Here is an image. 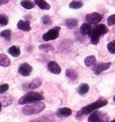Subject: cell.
Returning <instances> with one entry per match:
<instances>
[{
  "instance_id": "obj_1",
  "label": "cell",
  "mask_w": 115,
  "mask_h": 122,
  "mask_svg": "<svg viewBox=\"0 0 115 122\" xmlns=\"http://www.w3.org/2000/svg\"><path fill=\"white\" fill-rule=\"evenodd\" d=\"M108 32V28L104 24H98L96 25L94 29L91 30V31L89 32V38H90V41L92 44H98L100 40V37L102 35L106 34Z\"/></svg>"
},
{
  "instance_id": "obj_2",
  "label": "cell",
  "mask_w": 115,
  "mask_h": 122,
  "mask_svg": "<svg viewBox=\"0 0 115 122\" xmlns=\"http://www.w3.org/2000/svg\"><path fill=\"white\" fill-rule=\"evenodd\" d=\"M44 109H45V104L43 102H41V101H38V102H34L29 105H25L23 108V113L28 115V116L37 114L43 111Z\"/></svg>"
},
{
  "instance_id": "obj_3",
  "label": "cell",
  "mask_w": 115,
  "mask_h": 122,
  "mask_svg": "<svg viewBox=\"0 0 115 122\" xmlns=\"http://www.w3.org/2000/svg\"><path fill=\"white\" fill-rule=\"evenodd\" d=\"M108 102L107 101H102V100H99L97 102H94L91 103L90 105H87V106L84 107L81 109V111L79 112H77V117H79L81 115H86L91 113L92 111H95V110H98L102 107L107 105Z\"/></svg>"
},
{
  "instance_id": "obj_4",
  "label": "cell",
  "mask_w": 115,
  "mask_h": 122,
  "mask_svg": "<svg viewBox=\"0 0 115 122\" xmlns=\"http://www.w3.org/2000/svg\"><path fill=\"white\" fill-rule=\"evenodd\" d=\"M44 99V97L42 93L37 92H27L24 96H23L21 99L19 100V104L23 105V104H26V103H31L34 102H38V101H42Z\"/></svg>"
},
{
  "instance_id": "obj_5",
  "label": "cell",
  "mask_w": 115,
  "mask_h": 122,
  "mask_svg": "<svg viewBox=\"0 0 115 122\" xmlns=\"http://www.w3.org/2000/svg\"><path fill=\"white\" fill-rule=\"evenodd\" d=\"M88 121L91 122H104L109 121V117L107 114H105L104 112H101L99 111H92V114L90 115L88 118Z\"/></svg>"
},
{
  "instance_id": "obj_6",
  "label": "cell",
  "mask_w": 115,
  "mask_h": 122,
  "mask_svg": "<svg viewBox=\"0 0 115 122\" xmlns=\"http://www.w3.org/2000/svg\"><path fill=\"white\" fill-rule=\"evenodd\" d=\"M59 30H60L59 27H54L53 29H51L49 31H47L46 33L43 34V36H42L43 41H49L56 40L59 35Z\"/></svg>"
},
{
  "instance_id": "obj_7",
  "label": "cell",
  "mask_w": 115,
  "mask_h": 122,
  "mask_svg": "<svg viewBox=\"0 0 115 122\" xmlns=\"http://www.w3.org/2000/svg\"><path fill=\"white\" fill-rule=\"evenodd\" d=\"M102 19L103 16L98 13H91L85 16V21L90 24H97L102 21Z\"/></svg>"
},
{
  "instance_id": "obj_8",
  "label": "cell",
  "mask_w": 115,
  "mask_h": 122,
  "mask_svg": "<svg viewBox=\"0 0 115 122\" xmlns=\"http://www.w3.org/2000/svg\"><path fill=\"white\" fill-rule=\"evenodd\" d=\"M111 66V63H98L96 65L94 66L93 70L96 76H99L102 72H104V70H107L110 68V66Z\"/></svg>"
},
{
  "instance_id": "obj_9",
  "label": "cell",
  "mask_w": 115,
  "mask_h": 122,
  "mask_svg": "<svg viewBox=\"0 0 115 122\" xmlns=\"http://www.w3.org/2000/svg\"><path fill=\"white\" fill-rule=\"evenodd\" d=\"M31 71H32V67L29 65L28 63H23L19 66L18 68V72L20 75L23 76H29L31 75Z\"/></svg>"
},
{
  "instance_id": "obj_10",
  "label": "cell",
  "mask_w": 115,
  "mask_h": 122,
  "mask_svg": "<svg viewBox=\"0 0 115 122\" xmlns=\"http://www.w3.org/2000/svg\"><path fill=\"white\" fill-rule=\"evenodd\" d=\"M48 69L49 71L51 72L52 74H55V75H58L61 73V67L58 65V63L54 62V61H50L48 64Z\"/></svg>"
},
{
  "instance_id": "obj_11",
  "label": "cell",
  "mask_w": 115,
  "mask_h": 122,
  "mask_svg": "<svg viewBox=\"0 0 115 122\" xmlns=\"http://www.w3.org/2000/svg\"><path fill=\"white\" fill-rule=\"evenodd\" d=\"M17 27H18V29L24 30V31H30L31 29L30 23L28 21H23V20H20L17 23Z\"/></svg>"
},
{
  "instance_id": "obj_12",
  "label": "cell",
  "mask_w": 115,
  "mask_h": 122,
  "mask_svg": "<svg viewBox=\"0 0 115 122\" xmlns=\"http://www.w3.org/2000/svg\"><path fill=\"white\" fill-rule=\"evenodd\" d=\"M91 30H92V26H91V24L88 23H83L80 27V32L83 35H88L89 32L91 31Z\"/></svg>"
},
{
  "instance_id": "obj_13",
  "label": "cell",
  "mask_w": 115,
  "mask_h": 122,
  "mask_svg": "<svg viewBox=\"0 0 115 122\" xmlns=\"http://www.w3.org/2000/svg\"><path fill=\"white\" fill-rule=\"evenodd\" d=\"M34 4H36L42 10H49L50 5L47 3L45 0H34Z\"/></svg>"
},
{
  "instance_id": "obj_14",
  "label": "cell",
  "mask_w": 115,
  "mask_h": 122,
  "mask_svg": "<svg viewBox=\"0 0 115 122\" xmlns=\"http://www.w3.org/2000/svg\"><path fill=\"white\" fill-rule=\"evenodd\" d=\"M57 114L58 116H61V117H68L72 114V111L68 108H61L58 111Z\"/></svg>"
},
{
  "instance_id": "obj_15",
  "label": "cell",
  "mask_w": 115,
  "mask_h": 122,
  "mask_svg": "<svg viewBox=\"0 0 115 122\" xmlns=\"http://www.w3.org/2000/svg\"><path fill=\"white\" fill-rule=\"evenodd\" d=\"M8 52H9V54L11 55L12 57H19L20 54H21L20 49L18 48V47H16V46H12L11 48H9Z\"/></svg>"
},
{
  "instance_id": "obj_16",
  "label": "cell",
  "mask_w": 115,
  "mask_h": 122,
  "mask_svg": "<svg viewBox=\"0 0 115 122\" xmlns=\"http://www.w3.org/2000/svg\"><path fill=\"white\" fill-rule=\"evenodd\" d=\"M10 65L9 57L5 54H0V66H8Z\"/></svg>"
},
{
  "instance_id": "obj_17",
  "label": "cell",
  "mask_w": 115,
  "mask_h": 122,
  "mask_svg": "<svg viewBox=\"0 0 115 122\" xmlns=\"http://www.w3.org/2000/svg\"><path fill=\"white\" fill-rule=\"evenodd\" d=\"M41 85H42V80L39 79V78H35L28 84V88L29 89H35V88L40 87Z\"/></svg>"
},
{
  "instance_id": "obj_18",
  "label": "cell",
  "mask_w": 115,
  "mask_h": 122,
  "mask_svg": "<svg viewBox=\"0 0 115 122\" xmlns=\"http://www.w3.org/2000/svg\"><path fill=\"white\" fill-rule=\"evenodd\" d=\"M89 91V85L87 84H82L78 87L77 89V92H78V93L81 94V95H84L85 93H87Z\"/></svg>"
},
{
  "instance_id": "obj_19",
  "label": "cell",
  "mask_w": 115,
  "mask_h": 122,
  "mask_svg": "<svg viewBox=\"0 0 115 122\" xmlns=\"http://www.w3.org/2000/svg\"><path fill=\"white\" fill-rule=\"evenodd\" d=\"M21 5H22L23 8H25V9H32V8L34 7L35 4L32 3L30 0H23V1L21 2Z\"/></svg>"
},
{
  "instance_id": "obj_20",
  "label": "cell",
  "mask_w": 115,
  "mask_h": 122,
  "mask_svg": "<svg viewBox=\"0 0 115 122\" xmlns=\"http://www.w3.org/2000/svg\"><path fill=\"white\" fill-rule=\"evenodd\" d=\"M77 20L76 19H73V18H71V19H68L67 21L65 22V25L69 29H72V28H75V27L77 25Z\"/></svg>"
},
{
  "instance_id": "obj_21",
  "label": "cell",
  "mask_w": 115,
  "mask_h": 122,
  "mask_svg": "<svg viewBox=\"0 0 115 122\" xmlns=\"http://www.w3.org/2000/svg\"><path fill=\"white\" fill-rule=\"evenodd\" d=\"M95 57L94 56H89L84 59V65L86 66H93L95 64Z\"/></svg>"
},
{
  "instance_id": "obj_22",
  "label": "cell",
  "mask_w": 115,
  "mask_h": 122,
  "mask_svg": "<svg viewBox=\"0 0 115 122\" xmlns=\"http://www.w3.org/2000/svg\"><path fill=\"white\" fill-rule=\"evenodd\" d=\"M66 76H67V77H68L69 79H71V80H76L77 77L76 71H74L73 69H70V68L66 70Z\"/></svg>"
},
{
  "instance_id": "obj_23",
  "label": "cell",
  "mask_w": 115,
  "mask_h": 122,
  "mask_svg": "<svg viewBox=\"0 0 115 122\" xmlns=\"http://www.w3.org/2000/svg\"><path fill=\"white\" fill-rule=\"evenodd\" d=\"M83 6V3L81 1H72L69 4V7L72 9H79Z\"/></svg>"
},
{
  "instance_id": "obj_24",
  "label": "cell",
  "mask_w": 115,
  "mask_h": 122,
  "mask_svg": "<svg viewBox=\"0 0 115 122\" xmlns=\"http://www.w3.org/2000/svg\"><path fill=\"white\" fill-rule=\"evenodd\" d=\"M11 34H12L11 30H5L3 31H1L0 36L1 37H4L5 39H6L8 41V40H10V38H11Z\"/></svg>"
},
{
  "instance_id": "obj_25",
  "label": "cell",
  "mask_w": 115,
  "mask_h": 122,
  "mask_svg": "<svg viewBox=\"0 0 115 122\" xmlns=\"http://www.w3.org/2000/svg\"><path fill=\"white\" fill-rule=\"evenodd\" d=\"M42 23L45 24V25H50V24H52V20H51V18H50V16H48V15H44V16L42 17Z\"/></svg>"
},
{
  "instance_id": "obj_26",
  "label": "cell",
  "mask_w": 115,
  "mask_h": 122,
  "mask_svg": "<svg viewBox=\"0 0 115 122\" xmlns=\"http://www.w3.org/2000/svg\"><path fill=\"white\" fill-rule=\"evenodd\" d=\"M107 49L109 52H111V54H115V41H112L108 43Z\"/></svg>"
},
{
  "instance_id": "obj_27",
  "label": "cell",
  "mask_w": 115,
  "mask_h": 122,
  "mask_svg": "<svg viewBox=\"0 0 115 122\" xmlns=\"http://www.w3.org/2000/svg\"><path fill=\"white\" fill-rule=\"evenodd\" d=\"M39 49L44 51H54V49L51 47V45H49V44H43V45L39 46Z\"/></svg>"
},
{
  "instance_id": "obj_28",
  "label": "cell",
  "mask_w": 115,
  "mask_h": 122,
  "mask_svg": "<svg viewBox=\"0 0 115 122\" xmlns=\"http://www.w3.org/2000/svg\"><path fill=\"white\" fill-rule=\"evenodd\" d=\"M8 18L5 15H0V26H5L7 25Z\"/></svg>"
},
{
  "instance_id": "obj_29",
  "label": "cell",
  "mask_w": 115,
  "mask_h": 122,
  "mask_svg": "<svg viewBox=\"0 0 115 122\" xmlns=\"http://www.w3.org/2000/svg\"><path fill=\"white\" fill-rule=\"evenodd\" d=\"M107 23H108V25H109V26L115 25V15H111L108 17Z\"/></svg>"
},
{
  "instance_id": "obj_30",
  "label": "cell",
  "mask_w": 115,
  "mask_h": 122,
  "mask_svg": "<svg viewBox=\"0 0 115 122\" xmlns=\"http://www.w3.org/2000/svg\"><path fill=\"white\" fill-rule=\"evenodd\" d=\"M9 89V85L7 84H4L0 85V93H4L5 92H7V90Z\"/></svg>"
},
{
  "instance_id": "obj_31",
  "label": "cell",
  "mask_w": 115,
  "mask_h": 122,
  "mask_svg": "<svg viewBox=\"0 0 115 122\" xmlns=\"http://www.w3.org/2000/svg\"><path fill=\"white\" fill-rule=\"evenodd\" d=\"M7 2H8V0H0V5H1L6 4Z\"/></svg>"
},
{
  "instance_id": "obj_32",
  "label": "cell",
  "mask_w": 115,
  "mask_h": 122,
  "mask_svg": "<svg viewBox=\"0 0 115 122\" xmlns=\"http://www.w3.org/2000/svg\"><path fill=\"white\" fill-rule=\"evenodd\" d=\"M1 108H2V104H1V102H0V111H1Z\"/></svg>"
},
{
  "instance_id": "obj_33",
  "label": "cell",
  "mask_w": 115,
  "mask_h": 122,
  "mask_svg": "<svg viewBox=\"0 0 115 122\" xmlns=\"http://www.w3.org/2000/svg\"><path fill=\"white\" fill-rule=\"evenodd\" d=\"M113 101H114V102H115V96H114V97H113Z\"/></svg>"
},
{
  "instance_id": "obj_34",
  "label": "cell",
  "mask_w": 115,
  "mask_h": 122,
  "mask_svg": "<svg viewBox=\"0 0 115 122\" xmlns=\"http://www.w3.org/2000/svg\"><path fill=\"white\" fill-rule=\"evenodd\" d=\"M112 121H113V122H115V119H113V120H112Z\"/></svg>"
}]
</instances>
